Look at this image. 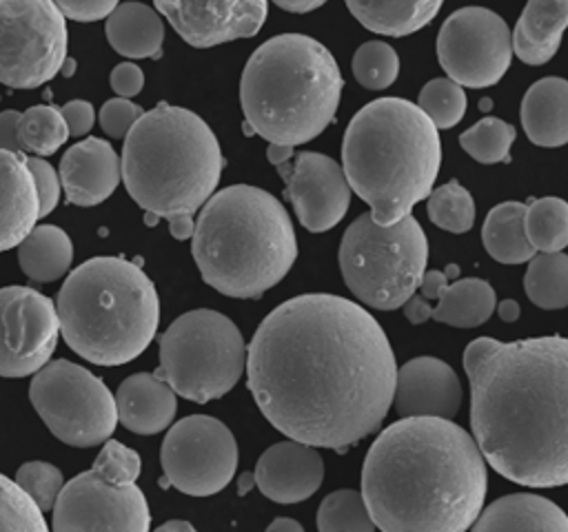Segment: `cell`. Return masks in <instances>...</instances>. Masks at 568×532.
Wrapping results in <instances>:
<instances>
[{"label":"cell","mask_w":568,"mask_h":532,"mask_svg":"<svg viewBox=\"0 0 568 532\" xmlns=\"http://www.w3.org/2000/svg\"><path fill=\"white\" fill-rule=\"evenodd\" d=\"M395 377L377 319L339 295L282 301L246 346V383L262 415L288 439L337 452L382 426Z\"/></svg>","instance_id":"cell-1"},{"label":"cell","mask_w":568,"mask_h":532,"mask_svg":"<svg viewBox=\"0 0 568 532\" xmlns=\"http://www.w3.org/2000/svg\"><path fill=\"white\" fill-rule=\"evenodd\" d=\"M470 428L495 472L528 488L568 483V337H477L464 350Z\"/></svg>","instance_id":"cell-2"},{"label":"cell","mask_w":568,"mask_h":532,"mask_svg":"<svg viewBox=\"0 0 568 532\" xmlns=\"http://www.w3.org/2000/svg\"><path fill=\"white\" fill-rule=\"evenodd\" d=\"M486 485L475 439L444 417H402L377 434L362 466V497L384 532L470 530Z\"/></svg>","instance_id":"cell-3"},{"label":"cell","mask_w":568,"mask_h":532,"mask_svg":"<svg viewBox=\"0 0 568 532\" xmlns=\"http://www.w3.org/2000/svg\"><path fill=\"white\" fill-rule=\"evenodd\" d=\"M437 126L404 98H379L359 109L342 140V168L348 186L388 226L428 197L439 173Z\"/></svg>","instance_id":"cell-4"},{"label":"cell","mask_w":568,"mask_h":532,"mask_svg":"<svg viewBox=\"0 0 568 532\" xmlns=\"http://www.w3.org/2000/svg\"><path fill=\"white\" fill-rule=\"evenodd\" d=\"M191 253L211 288L235 299H257L291 270L297 239L277 197L233 184L202 204Z\"/></svg>","instance_id":"cell-5"},{"label":"cell","mask_w":568,"mask_h":532,"mask_svg":"<svg viewBox=\"0 0 568 532\" xmlns=\"http://www.w3.org/2000/svg\"><path fill=\"white\" fill-rule=\"evenodd\" d=\"M342 73L333 53L311 35L282 33L260 44L240 80L244 124L271 144L297 146L335 117Z\"/></svg>","instance_id":"cell-6"},{"label":"cell","mask_w":568,"mask_h":532,"mask_svg":"<svg viewBox=\"0 0 568 532\" xmlns=\"http://www.w3.org/2000/svg\"><path fill=\"white\" fill-rule=\"evenodd\" d=\"M55 310L64 344L98 366L140 357L160 324L153 282L124 257H91L73 268L60 286Z\"/></svg>","instance_id":"cell-7"},{"label":"cell","mask_w":568,"mask_h":532,"mask_svg":"<svg viewBox=\"0 0 568 532\" xmlns=\"http://www.w3.org/2000/svg\"><path fill=\"white\" fill-rule=\"evenodd\" d=\"M120 166L133 202L169 219L202 208L220 182L224 157L200 115L160 102L124 135Z\"/></svg>","instance_id":"cell-8"},{"label":"cell","mask_w":568,"mask_h":532,"mask_svg":"<svg viewBox=\"0 0 568 532\" xmlns=\"http://www.w3.org/2000/svg\"><path fill=\"white\" fill-rule=\"evenodd\" d=\"M426 262L428 242L410 213L388 226L362 213L339 242V270L348 290L377 310L404 306L419 288Z\"/></svg>","instance_id":"cell-9"},{"label":"cell","mask_w":568,"mask_h":532,"mask_svg":"<svg viewBox=\"0 0 568 532\" xmlns=\"http://www.w3.org/2000/svg\"><path fill=\"white\" fill-rule=\"evenodd\" d=\"M160 375L175 395L206 403L224 397L246 368V344L240 328L222 313L195 308L160 337Z\"/></svg>","instance_id":"cell-10"},{"label":"cell","mask_w":568,"mask_h":532,"mask_svg":"<svg viewBox=\"0 0 568 532\" xmlns=\"http://www.w3.org/2000/svg\"><path fill=\"white\" fill-rule=\"evenodd\" d=\"M29 399L51 434L73 448L102 446L118 423L106 383L67 359H49L33 372Z\"/></svg>","instance_id":"cell-11"},{"label":"cell","mask_w":568,"mask_h":532,"mask_svg":"<svg viewBox=\"0 0 568 532\" xmlns=\"http://www.w3.org/2000/svg\"><path fill=\"white\" fill-rule=\"evenodd\" d=\"M67 58V20L53 0H0V82L36 89Z\"/></svg>","instance_id":"cell-12"},{"label":"cell","mask_w":568,"mask_h":532,"mask_svg":"<svg viewBox=\"0 0 568 532\" xmlns=\"http://www.w3.org/2000/svg\"><path fill=\"white\" fill-rule=\"evenodd\" d=\"M160 463L171 488L191 497H211L233 479L237 443L220 419L189 415L169 428Z\"/></svg>","instance_id":"cell-13"},{"label":"cell","mask_w":568,"mask_h":532,"mask_svg":"<svg viewBox=\"0 0 568 532\" xmlns=\"http://www.w3.org/2000/svg\"><path fill=\"white\" fill-rule=\"evenodd\" d=\"M442 69L462 86L486 89L497 84L510 66L513 40L501 16L486 7L453 11L437 35Z\"/></svg>","instance_id":"cell-14"},{"label":"cell","mask_w":568,"mask_h":532,"mask_svg":"<svg viewBox=\"0 0 568 532\" xmlns=\"http://www.w3.org/2000/svg\"><path fill=\"white\" fill-rule=\"evenodd\" d=\"M55 532H146L151 514L146 497L135 483L118 485L93 468L64 481L53 503Z\"/></svg>","instance_id":"cell-15"},{"label":"cell","mask_w":568,"mask_h":532,"mask_svg":"<svg viewBox=\"0 0 568 532\" xmlns=\"http://www.w3.org/2000/svg\"><path fill=\"white\" fill-rule=\"evenodd\" d=\"M60 319L53 299L31 286L0 288V377L20 379L53 355Z\"/></svg>","instance_id":"cell-16"},{"label":"cell","mask_w":568,"mask_h":532,"mask_svg":"<svg viewBox=\"0 0 568 532\" xmlns=\"http://www.w3.org/2000/svg\"><path fill=\"white\" fill-rule=\"evenodd\" d=\"M284 195L295 208L300 224L311 233H324L342 222L351 204V186L344 168L328 155L302 151L295 155Z\"/></svg>","instance_id":"cell-17"},{"label":"cell","mask_w":568,"mask_h":532,"mask_svg":"<svg viewBox=\"0 0 568 532\" xmlns=\"http://www.w3.org/2000/svg\"><path fill=\"white\" fill-rule=\"evenodd\" d=\"M178 35L197 49L255 35L266 20V0H153Z\"/></svg>","instance_id":"cell-18"},{"label":"cell","mask_w":568,"mask_h":532,"mask_svg":"<svg viewBox=\"0 0 568 532\" xmlns=\"http://www.w3.org/2000/svg\"><path fill=\"white\" fill-rule=\"evenodd\" d=\"M393 406L399 417L453 419L462 406V383L446 361L415 357L397 370Z\"/></svg>","instance_id":"cell-19"},{"label":"cell","mask_w":568,"mask_h":532,"mask_svg":"<svg viewBox=\"0 0 568 532\" xmlns=\"http://www.w3.org/2000/svg\"><path fill=\"white\" fill-rule=\"evenodd\" d=\"M257 490L275 503H300L315 494L324 479L320 452L302 441L288 439L268 446L255 466Z\"/></svg>","instance_id":"cell-20"},{"label":"cell","mask_w":568,"mask_h":532,"mask_svg":"<svg viewBox=\"0 0 568 532\" xmlns=\"http://www.w3.org/2000/svg\"><path fill=\"white\" fill-rule=\"evenodd\" d=\"M60 184L75 206L102 204L122 180L120 157L102 137H87L67 149L60 160Z\"/></svg>","instance_id":"cell-21"},{"label":"cell","mask_w":568,"mask_h":532,"mask_svg":"<svg viewBox=\"0 0 568 532\" xmlns=\"http://www.w3.org/2000/svg\"><path fill=\"white\" fill-rule=\"evenodd\" d=\"M40 219L27 155L0 149V253L16 248Z\"/></svg>","instance_id":"cell-22"},{"label":"cell","mask_w":568,"mask_h":532,"mask_svg":"<svg viewBox=\"0 0 568 532\" xmlns=\"http://www.w3.org/2000/svg\"><path fill=\"white\" fill-rule=\"evenodd\" d=\"M118 421L135 434L166 430L178 410L175 390L155 372L129 375L115 390Z\"/></svg>","instance_id":"cell-23"},{"label":"cell","mask_w":568,"mask_h":532,"mask_svg":"<svg viewBox=\"0 0 568 532\" xmlns=\"http://www.w3.org/2000/svg\"><path fill=\"white\" fill-rule=\"evenodd\" d=\"M566 27L568 0H528L510 33L513 53L526 64H546L559 51Z\"/></svg>","instance_id":"cell-24"},{"label":"cell","mask_w":568,"mask_h":532,"mask_svg":"<svg viewBox=\"0 0 568 532\" xmlns=\"http://www.w3.org/2000/svg\"><path fill=\"white\" fill-rule=\"evenodd\" d=\"M473 530L479 532H568L566 512L552 501L515 492L493 501L473 523Z\"/></svg>","instance_id":"cell-25"},{"label":"cell","mask_w":568,"mask_h":532,"mask_svg":"<svg viewBox=\"0 0 568 532\" xmlns=\"http://www.w3.org/2000/svg\"><path fill=\"white\" fill-rule=\"evenodd\" d=\"M521 126L537 146L568 144V80L541 78L521 100Z\"/></svg>","instance_id":"cell-26"},{"label":"cell","mask_w":568,"mask_h":532,"mask_svg":"<svg viewBox=\"0 0 568 532\" xmlns=\"http://www.w3.org/2000/svg\"><path fill=\"white\" fill-rule=\"evenodd\" d=\"M109 44L124 58H160L164 24L160 16L142 2H120L104 27Z\"/></svg>","instance_id":"cell-27"},{"label":"cell","mask_w":568,"mask_h":532,"mask_svg":"<svg viewBox=\"0 0 568 532\" xmlns=\"http://www.w3.org/2000/svg\"><path fill=\"white\" fill-rule=\"evenodd\" d=\"M355 20L379 35H410L424 29L444 0H344Z\"/></svg>","instance_id":"cell-28"},{"label":"cell","mask_w":568,"mask_h":532,"mask_svg":"<svg viewBox=\"0 0 568 532\" xmlns=\"http://www.w3.org/2000/svg\"><path fill=\"white\" fill-rule=\"evenodd\" d=\"M73 262L71 237L53 224L33 226L18 244V264L33 282H55Z\"/></svg>","instance_id":"cell-29"},{"label":"cell","mask_w":568,"mask_h":532,"mask_svg":"<svg viewBox=\"0 0 568 532\" xmlns=\"http://www.w3.org/2000/svg\"><path fill=\"white\" fill-rule=\"evenodd\" d=\"M430 308V319L455 326L475 328L495 313L497 295L493 286L479 277L448 282Z\"/></svg>","instance_id":"cell-30"},{"label":"cell","mask_w":568,"mask_h":532,"mask_svg":"<svg viewBox=\"0 0 568 532\" xmlns=\"http://www.w3.org/2000/svg\"><path fill=\"white\" fill-rule=\"evenodd\" d=\"M526 204L501 202L493 206L481 226V242L488 255L501 264L528 262L537 250L526 237Z\"/></svg>","instance_id":"cell-31"},{"label":"cell","mask_w":568,"mask_h":532,"mask_svg":"<svg viewBox=\"0 0 568 532\" xmlns=\"http://www.w3.org/2000/svg\"><path fill=\"white\" fill-rule=\"evenodd\" d=\"M528 299L546 310L568 306V255L561 250L539 253L530 257L524 275Z\"/></svg>","instance_id":"cell-32"},{"label":"cell","mask_w":568,"mask_h":532,"mask_svg":"<svg viewBox=\"0 0 568 532\" xmlns=\"http://www.w3.org/2000/svg\"><path fill=\"white\" fill-rule=\"evenodd\" d=\"M526 237L539 253H555L568 246V202L546 195L526 204Z\"/></svg>","instance_id":"cell-33"},{"label":"cell","mask_w":568,"mask_h":532,"mask_svg":"<svg viewBox=\"0 0 568 532\" xmlns=\"http://www.w3.org/2000/svg\"><path fill=\"white\" fill-rule=\"evenodd\" d=\"M69 135V126L58 106L36 104L20 113L18 142L22 153L51 155L67 142Z\"/></svg>","instance_id":"cell-34"},{"label":"cell","mask_w":568,"mask_h":532,"mask_svg":"<svg viewBox=\"0 0 568 532\" xmlns=\"http://www.w3.org/2000/svg\"><path fill=\"white\" fill-rule=\"evenodd\" d=\"M317 528L322 532H371L375 530V523L362 492L346 488L322 499L317 510Z\"/></svg>","instance_id":"cell-35"},{"label":"cell","mask_w":568,"mask_h":532,"mask_svg":"<svg viewBox=\"0 0 568 532\" xmlns=\"http://www.w3.org/2000/svg\"><path fill=\"white\" fill-rule=\"evenodd\" d=\"M428 217L448 233H466L475 222V202L459 182H446L428 193Z\"/></svg>","instance_id":"cell-36"},{"label":"cell","mask_w":568,"mask_h":532,"mask_svg":"<svg viewBox=\"0 0 568 532\" xmlns=\"http://www.w3.org/2000/svg\"><path fill=\"white\" fill-rule=\"evenodd\" d=\"M515 137L517 131L508 122L499 117H484L459 135V144L477 162L497 164L508 160Z\"/></svg>","instance_id":"cell-37"},{"label":"cell","mask_w":568,"mask_h":532,"mask_svg":"<svg viewBox=\"0 0 568 532\" xmlns=\"http://www.w3.org/2000/svg\"><path fill=\"white\" fill-rule=\"evenodd\" d=\"M399 55L382 40L364 42L353 55V75L364 89H386L397 80Z\"/></svg>","instance_id":"cell-38"},{"label":"cell","mask_w":568,"mask_h":532,"mask_svg":"<svg viewBox=\"0 0 568 532\" xmlns=\"http://www.w3.org/2000/svg\"><path fill=\"white\" fill-rule=\"evenodd\" d=\"M417 106L437 129H450L466 113V91L450 78H435L422 86Z\"/></svg>","instance_id":"cell-39"},{"label":"cell","mask_w":568,"mask_h":532,"mask_svg":"<svg viewBox=\"0 0 568 532\" xmlns=\"http://www.w3.org/2000/svg\"><path fill=\"white\" fill-rule=\"evenodd\" d=\"M0 530L7 532H44L49 530L42 510L16 485L13 479L0 472Z\"/></svg>","instance_id":"cell-40"},{"label":"cell","mask_w":568,"mask_h":532,"mask_svg":"<svg viewBox=\"0 0 568 532\" xmlns=\"http://www.w3.org/2000/svg\"><path fill=\"white\" fill-rule=\"evenodd\" d=\"M16 485L44 512L53 510V503L64 485L62 470L47 461H27L13 477Z\"/></svg>","instance_id":"cell-41"},{"label":"cell","mask_w":568,"mask_h":532,"mask_svg":"<svg viewBox=\"0 0 568 532\" xmlns=\"http://www.w3.org/2000/svg\"><path fill=\"white\" fill-rule=\"evenodd\" d=\"M140 454L126 446H122L115 439H106L102 443V450L95 457L93 470L118 485H126V483H135V479L140 477Z\"/></svg>","instance_id":"cell-42"},{"label":"cell","mask_w":568,"mask_h":532,"mask_svg":"<svg viewBox=\"0 0 568 532\" xmlns=\"http://www.w3.org/2000/svg\"><path fill=\"white\" fill-rule=\"evenodd\" d=\"M142 106L131 102L129 98H113L106 100L100 109V126L102 131L113 137V140H122L131 126L135 124V120L142 115Z\"/></svg>","instance_id":"cell-43"},{"label":"cell","mask_w":568,"mask_h":532,"mask_svg":"<svg viewBox=\"0 0 568 532\" xmlns=\"http://www.w3.org/2000/svg\"><path fill=\"white\" fill-rule=\"evenodd\" d=\"M27 164H29L31 175H33V184H36V193H38V206H40V217H44V215H49L58 206L60 188H62L60 175L42 157L31 155V157H27Z\"/></svg>","instance_id":"cell-44"},{"label":"cell","mask_w":568,"mask_h":532,"mask_svg":"<svg viewBox=\"0 0 568 532\" xmlns=\"http://www.w3.org/2000/svg\"><path fill=\"white\" fill-rule=\"evenodd\" d=\"M55 7L75 22H95L106 18L120 0H53Z\"/></svg>","instance_id":"cell-45"},{"label":"cell","mask_w":568,"mask_h":532,"mask_svg":"<svg viewBox=\"0 0 568 532\" xmlns=\"http://www.w3.org/2000/svg\"><path fill=\"white\" fill-rule=\"evenodd\" d=\"M111 89L120 95V98H133L142 91L144 86V73L138 64L133 62H120L118 66H113L111 71Z\"/></svg>","instance_id":"cell-46"},{"label":"cell","mask_w":568,"mask_h":532,"mask_svg":"<svg viewBox=\"0 0 568 532\" xmlns=\"http://www.w3.org/2000/svg\"><path fill=\"white\" fill-rule=\"evenodd\" d=\"M60 113L69 126L71 135H84L93 126V106L87 100H71L64 106H60Z\"/></svg>","instance_id":"cell-47"},{"label":"cell","mask_w":568,"mask_h":532,"mask_svg":"<svg viewBox=\"0 0 568 532\" xmlns=\"http://www.w3.org/2000/svg\"><path fill=\"white\" fill-rule=\"evenodd\" d=\"M18 120H20L18 111H2L0 113V149L16 151V153L20 151Z\"/></svg>","instance_id":"cell-48"},{"label":"cell","mask_w":568,"mask_h":532,"mask_svg":"<svg viewBox=\"0 0 568 532\" xmlns=\"http://www.w3.org/2000/svg\"><path fill=\"white\" fill-rule=\"evenodd\" d=\"M169 231L175 239H189L193 235V215H175V217H169Z\"/></svg>","instance_id":"cell-49"},{"label":"cell","mask_w":568,"mask_h":532,"mask_svg":"<svg viewBox=\"0 0 568 532\" xmlns=\"http://www.w3.org/2000/svg\"><path fill=\"white\" fill-rule=\"evenodd\" d=\"M280 9L291 11V13H308L317 7H322L326 0H273Z\"/></svg>","instance_id":"cell-50"},{"label":"cell","mask_w":568,"mask_h":532,"mask_svg":"<svg viewBox=\"0 0 568 532\" xmlns=\"http://www.w3.org/2000/svg\"><path fill=\"white\" fill-rule=\"evenodd\" d=\"M293 155V146H284V144H268L266 149V157L273 166H284Z\"/></svg>","instance_id":"cell-51"},{"label":"cell","mask_w":568,"mask_h":532,"mask_svg":"<svg viewBox=\"0 0 568 532\" xmlns=\"http://www.w3.org/2000/svg\"><path fill=\"white\" fill-rule=\"evenodd\" d=\"M495 308H497L501 321H506V324L517 321V319H519V313H521V310H519V304H517L515 299H504V301H499Z\"/></svg>","instance_id":"cell-52"},{"label":"cell","mask_w":568,"mask_h":532,"mask_svg":"<svg viewBox=\"0 0 568 532\" xmlns=\"http://www.w3.org/2000/svg\"><path fill=\"white\" fill-rule=\"evenodd\" d=\"M268 530L271 532H282V530H297L300 532L302 525L291 516H277L273 523H268Z\"/></svg>","instance_id":"cell-53"},{"label":"cell","mask_w":568,"mask_h":532,"mask_svg":"<svg viewBox=\"0 0 568 532\" xmlns=\"http://www.w3.org/2000/svg\"><path fill=\"white\" fill-rule=\"evenodd\" d=\"M160 532H171V530H184V532H191V530H195L189 521H180V519H171V521H166V523H162L160 528H158Z\"/></svg>","instance_id":"cell-54"},{"label":"cell","mask_w":568,"mask_h":532,"mask_svg":"<svg viewBox=\"0 0 568 532\" xmlns=\"http://www.w3.org/2000/svg\"><path fill=\"white\" fill-rule=\"evenodd\" d=\"M255 485V474L253 472H242L237 479V494H246Z\"/></svg>","instance_id":"cell-55"},{"label":"cell","mask_w":568,"mask_h":532,"mask_svg":"<svg viewBox=\"0 0 568 532\" xmlns=\"http://www.w3.org/2000/svg\"><path fill=\"white\" fill-rule=\"evenodd\" d=\"M60 73L64 75V78H71L73 73H75V60L73 58H64V62H62V66H60Z\"/></svg>","instance_id":"cell-56"},{"label":"cell","mask_w":568,"mask_h":532,"mask_svg":"<svg viewBox=\"0 0 568 532\" xmlns=\"http://www.w3.org/2000/svg\"><path fill=\"white\" fill-rule=\"evenodd\" d=\"M160 222V215L153 213V211H144V224L146 226H155Z\"/></svg>","instance_id":"cell-57"},{"label":"cell","mask_w":568,"mask_h":532,"mask_svg":"<svg viewBox=\"0 0 568 532\" xmlns=\"http://www.w3.org/2000/svg\"><path fill=\"white\" fill-rule=\"evenodd\" d=\"M486 106L490 109V100H481V109H484V111H486Z\"/></svg>","instance_id":"cell-58"}]
</instances>
